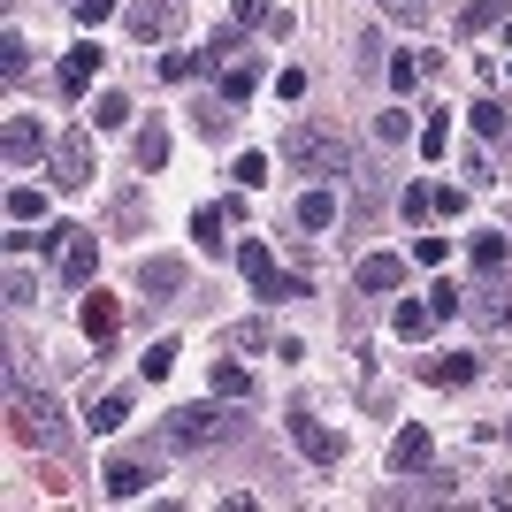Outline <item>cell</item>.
<instances>
[{
    "label": "cell",
    "instance_id": "e575fe53",
    "mask_svg": "<svg viewBox=\"0 0 512 512\" xmlns=\"http://www.w3.org/2000/svg\"><path fill=\"white\" fill-rule=\"evenodd\" d=\"M375 8H383V16H398L406 31H421V23H428V0H375Z\"/></svg>",
    "mask_w": 512,
    "mask_h": 512
},
{
    "label": "cell",
    "instance_id": "ba28073f",
    "mask_svg": "<svg viewBox=\"0 0 512 512\" xmlns=\"http://www.w3.org/2000/svg\"><path fill=\"white\" fill-rule=\"evenodd\" d=\"M467 321L482 329V337H512V299L490 291V283H474V291H467Z\"/></svg>",
    "mask_w": 512,
    "mask_h": 512
},
{
    "label": "cell",
    "instance_id": "7bdbcfd3",
    "mask_svg": "<svg viewBox=\"0 0 512 512\" xmlns=\"http://www.w3.org/2000/svg\"><path fill=\"white\" fill-rule=\"evenodd\" d=\"M505 39H512V16H505Z\"/></svg>",
    "mask_w": 512,
    "mask_h": 512
},
{
    "label": "cell",
    "instance_id": "44dd1931",
    "mask_svg": "<svg viewBox=\"0 0 512 512\" xmlns=\"http://www.w3.org/2000/svg\"><path fill=\"white\" fill-rule=\"evenodd\" d=\"M8 222L39 230V222H46V192H31V184H8Z\"/></svg>",
    "mask_w": 512,
    "mask_h": 512
},
{
    "label": "cell",
    "instance_id": "2e32d148",
    "mask_svg": "<svg viewBox=\"0 0 512 512\" xmlns=\"http://www.w3.org/2000/svg\"><path fill=\"white\" fill-rule=\"evenodd\" d=\"M138 291H161V299H176V291H184V260H169V253H146L138 260Z\"/></svg>",
    "mask_w": 512,
    "mask_h": 512
},
{
    "label": "cell",
    "instance_id": "30bf717a",
    "mask_svg": "<svg viewBox=\"0 0 512 512\" xmlns=\"http://www.w3.org/2000/svg\"><path fill=\"white\" fill-rule=\"evenodd\" d=\"M0 153H8V169H31L46 153V123L39 115H8V138H0Z\"/></svg>",
    "mask_w": 512,
    "mask_h": 512
},
{
    "label": "cell",
    "instance_id": "8d00e7d4",
    "mask_svg": "<svg viewBox=\"0 0 512 512\" xmlns=\"http://www.w3.org/2000/svg\"><path fill=\"white\" fill-rule=\"evenodd\" d=\"M451 146V123H444V115H428V123H421V153H428V161H436V153H444Z\"/></svg>",
    "mask_w": 512,
    "mask_h": 512
},
{
    "label": "cell",
    "instance_id": "d590c367",
    "mask_svg": "<svg viewBox=\"0 0 512 512\" xmlns=\"http://www.w3.org/2000/svg\"><path fill=\"white\" fill-rule=\"evenodd\" d=\"M161 77H169V85H192V77H199V54H161Z\"/></svg>",
    "mask_w": 512,
    "mask_h": 512
},
{
    "label": "cell",
    "instance_id": "f1b7e54d",
    "mask_svg": "<svg viewBox=\"0 0 512 512\" xmlns=\"http://www.w3.org/2000/svg\"><path fill=\"white\" fill-rule=\"evenodd\" d=\"M123 421H130V398H123V390H107L100 406H92V436H115Z\"/></svg>",
    "mask_w": 512,
    "mask_h": 512
},
{
    "label": "cell",
    "instance_id": "484cf974",
    "mask_svg": "<svg viewBox=\"0 0 512 512\" xmlns=\"http://www.w3.org/2000/svg\"><path fill=\"white\" fill-rule=\"evenodd\" d=\"M138 169H169V130H161V123H146V130H138Z\"/></svg>",
    "mask_w": 512,
    "mask_h": 512
},
{
    "label": "cell",
    "instance_id": "ab89813d",
    "mask_svg": "<svg viewBox=\"0 0 512 512\" xmlns=\"http://www.w3.org/2000/svg\"><path fill=\"white\" fill-rule=\"evenodd\" d=\"M375 130H383L390 146H398V138H413V115H406V107H390V115H383V123H375Z\"/></svg>",
    "mask_w": 512,
    "mask_h": 512
},
{
    "label": "cell",
    "instance_id": "60d3db41",
    "mask_svg": "<svg viewBox=\"0 0 512 512\" xmlns=\"http://www.w3.org/2000/svg\"><path fill=\"white\" fill-rule=\"evenodd\" d=\"M230 344H237V352H260V344H268V329H260V321H237Z\"/></svg>",
    "mask_w": 512,
    "mask_h": 512
},
{
    "label": "cell",
    "instance_id": "52a82bcc",
    "mask_svg": "<svg viewBox=\"0 0 512 512\" xmlns=\"http://www.w3.org/2000/svg\"><path fill=\"white\" fill-rule=\"evenodd\" d=\"M291 444H299L314 467H337V459H344V436L329 421H314V413H291Z\"/></svg>",
    "mask_w": 512,
    "mask_h": 512
},
{
    "label": "cell",
    "instance_id": "5bb4252c",
    "mask_svg": "<svg viewBox=\"0 0 512 512\" xmlns=\"http://www.w3.org/2000/svg\"><path fill=\"white\" fill-rule=\"evenodd\" d=\"M107 497H115V505H130V497H146V482H161V474L146 467V459H107Z\"/></svg>",
    "mask_w": 512,
    "mask_h": 512
},
{
    "label": "cell",
    "instance_id": "603a6c76",
    "mask_svg": "<svg viewBox=\"0 0 512 512\" xmlns=\"http://www.w3.org/2000/svg\"><path fill=\"white\" fill-rule=\"evenodd\" d=\"M253 85H260V62H230V69H222V100H230V107L253 100Z\"/></svg>",
    "mask_w": 512,
    "mask_h": 512
},
{
    "label": "cell",
    "instance_id": "ee69618b",
    "mask_svg": "<svg viewBox=\"0 0 512 512\" xmlns=\"http://www.w3.org/2000/svg\"><path fill=\"white\" fill-rule=\"evenodd\" d=\"M62 8H77V0H62Z\"/></svg>",
    "mask_w": 512,
    "mask_h": 512
},
{
    "label": "cell",
    "instance_id": "7a4b0ae2",
    "mask_svg": "<svg viewBox=\"0 0 512 512\" xmlns=\"http://www.w3.org/2000/svg\"><path fill=\"white\" fill-rule=\"evenodd\" d=\"M8 436L31 451L62 444V406L46 398V390H23V375H8Z\"/></svg>",
    "mask_w": 512,
    "mask_h": 512
},
{
    "label": "cell",
    "instance_id": "1f68e13d",
    "mask_svg": "<svg viewBox=\"0 0 512 512\" xmlns=\"http://www.w3.org/2000/svg\"><path fill=\"white\" fill-rule=\"evenodd\" d=\"M169 367H176V337L146 344V360H138V375H146V383H161V375H169Z\"/></svg>",
    "mask_w": 512,
    "mask_h": 512
},
{
    "label": "cell",
    "instance_id": "9a60e30c",
    "mask_svg": "<svg viewBox=\"0 0 512 512\" xmlns=\"http://www.w3.org/2000/svg\"><path fill=\"white\" fill-rule=\"evenodd\" d=\"M77 329H85L92 344H107L115 329H123V299H107V291H92V299L77 306Z\"/></svg>",
    "mask_w": 512,
    "mask_h": 512
},
{
    "label": "cell",
    "instance_id": "d6a6232c",
    "mask_svg": "<svg viewBox=\"0 0 512 512\" xmlns=\"http://www.w3.org/2000/svg\"><path fill=\"white\" fill-rule=\"evenodd\" d=\"M428 306H436V321H459V314H467V291H459V283H436Z\"/></svg>",
    "mask_w": 512,
    "mask_h": 512
},
{
    "label": "cell",
    "instance_id": "ffe728a7",
    "mask_svg": "<svg viewBox=\"0 0 512 512\" xmlns=\"http://www.w3.org/2000/svg\"><path fill=\"white\" fill-rule=\"evenodd\" d=\"M222 230H230V207H199V214H192L199 253H214V260H222Z\"/></svg>",
    "mask_w": 512,
    "mask_h": 512
},
{
    "label": "cell",
    "instance_id": "6da1fadb",
    "mask_svg": "<svg viewBox=\"0 0 512 512\" xmlns=\"http://www.w3.org/2000/svg\"><path fill=\"white\" fill-rule=\"evenodd\" d=\"M276 153H283V169H299V176H344V169H352L344 138H337V130H321V123H291Z\"/></svg>",
    "mask_w": 512,
    "mask_h": 512
},
{
    "label": "cell",
    "instance_id": "d6986e66",
    "mask_svg": "<svg viewBox=\"0 0 512 512\" xmlns=\"http://www.w3.org/2000/svg\"><path fill=\"white\" fill-rule=\"evenodd\" d=\"M467 253H474V268H482V276H497V268L512 260V245H505V230H474Z\"/></svg>",
    "mask_w": 512,
    "mask_h": 512
},
{
    "label": "cell",
    "instance_id": "7402d4cb",
    "mask_svg": "<svg viewBox=\"0 0 512 512\" xmlns=\"http://www.w3.org/2000/svg\"><path fill=\"white\" fill-rule=\"evenodd\" d=\"M237 23H253V31H268V39H283V31H291V16H283V8H268V0H237Z\"/></svg>",
    "mask_w": 512,
    "mask_h": 512
},
{
    "label": "cell",
    "instance_id": "f35d334b",
    "mask_svg": "<svg viewBox=\"0 0 512 512\" xmlns=\"http://www.w3.org/2000/svg\"><path fill=\"white\" fill-rule=\"evenodd\" d=\"M413 260H421V268H444V260H451V237H421V245H413Z\"/></svg>",
    "mask_w": 512,
    "mask_h": 512
},
{
    "label": "cell",
    "instance_id": "f546056e",
    "mask_svg": "<svg viewBox=\"0 0 512 512\" xmlns=\"http://www.w3.org/2000/svg\"><path fill=\"white\" fill-rule=\"evenodd\" d=\"M23 62H31V46H23V31H8L0 39V85H23Z\"/></svg>",
    "mask_w": 512,
    "mask_h": 512
},
{
    "label": "cell",
    "instance_id": "ac0fdd59",
    "mask_svg": "<svg viewBox=\"0 0 512 512\" xmlns=\"http://www.w3.org/2000/svg\"><path fill=\"white\" fill-rule=\"evenodd\" d=\"M207 383H214V398H230V406H245V398H253V375H245L237 360H214Z\"/></svg>",
    "mask_w": 512,
    "mask_h": 512
},
{
    "label": "cell",
    "instance_id": "8fae6325",
    "mask_svg": "<svg viewBox=\"0 0 512 512\" xmlns=\"http://www.w3.org/2000/svg\"><path fill=\"white\" fill-rule=\"evenodd\" d=\"M428 459H436V436H428L421 421H406L398 444H390V474H428Z\"/></svg>",
    "mask_w": 512,
    "mask_h": 512
},
{
    "label": "cell",
    "instance_id": "cb8c5ba5",
    "mask_svg": "<svg viewBox=\"0 0 512 512\" xmlns=\"http://www.w3.org/2000/svg\"><path fill=\"white\" fill-rule=\"evenodd\" d=\"M390 329H398V337H428V329H436V306H428V299H406L398 314H390Z\"/></svg>",
    "mask_w": 512,
    "mask_h": 512
},
{
    "label": "cell",
    "instance_id": "3957f363",
    "mask_svg": "<svg viewBox=\"0 0 512 512\" xmlns=\"http://www.w3.org/2000/svg\"><path fill=\"white\" fill-rule=\"evenodd\" d=\"M222 406H230V398H222ZM207 398V406H176L169 421H161V444L169 451H207V444H222V436H230V413H222Z\"/></svg>",
    "mask_w": 512,
    "mask_h": 512
},
{
    "label": "cell",
    "instance_id": "b9f144b4",
    "mask_svg": "<svg viewBox=\"0 0 512 512\" xmlns=\"http://www.w3.org/2000/svg\"><path fill=\"white\" fill-rule=\"evenodd\" d=\"M406 214H413V222H421V214H436V184H413V192H406Z\"/></svg>",
    "mask_w": 512,
    "mask_h": 512
},
{
    "label": "cell",
    "instance_id": "7c38bea8",
    "mask_svg": "<svg viewBox=\"0 0 512 512\" xmlns=\"http://www.w3.org/2000/svg\"><path fill=\"white\" fill-rule=\"evenodd\" d=\"M100 62H107L100 46H92V39H77V46H69V54H62V69H54V85H62L69 100H77V92H85L92 77H100Z\"/></svg>",
    "mask_w": 512,
    "mask_h": 512
},
{
    "label": "cell",
    "instance_id": "4fadbf2b",
    "mask_svg": "<svg viewBox=\"0 0 512 512\" xmlns=\"http://www.w3.org/2000/svg\"><path fill=\"white\" fill-rule=\"evenodd\" d=\"M474 375H482L474 352H436V360H421V383H436V390H467Z\"/></svg>",
    "mask_w": 512,
    "mask_h": 512
},
{
    "label": "cell",
    "instance_id": "9c48e42d",
    "mask_svg": "<svg viewBox=\"0 0 512 512\" xmlns=\"http://www.w3.org/2000/svg\"><path fill=\"white\" fill-rule=\"evenodd\" d=\"M176 16H184V8H176V0H130V8H123V23H130V39H169V31H176Z\"/></svg>",
    "mask_w": 512,
    "mask_h": 512
},
{
    "label": "cell",
    "instance_id": "5b68a950",
    "mask_svg": "<svg viewBox=\"0 0 512 512\" xmlns=\"http://www.w3.org/2000/svg\"><path fill=\"white\" fill-rule=\"evenodd\" d=\"M237 268L253 276V291H260V299H299V291H306L299 276H283V268H276V253H268L260 237H245V245H237Z\"/></svg>",
    "mask_w": 512,
    "mask_h": 512
},
{
    "label": "cell",
    "instance_id": "836d02e7",
    "mask_svg": "<svg viewBox=\"0 0 512 512\" xmlns=\"http://www.w3.org/2000/svg\"><path fill=\"white\" fill-rule=\"evenodd\" d=\"M237 184H245V192H260V184H268V153H237Z\"/></svg>",
    "mask_w": 512,
    "mask_h": 512
},
{
    "label": "cell",
    "instance_id": "4dcf8cb0",
    "mask_svg": "<svg viewBox=\"0 0 512 512\" xmlns=\"http://www.w3.org/2000/svg\"><path fill=\"white\" fill-rule=\"evenodd\" d=\"M130 123V100L123 92H100V100H92V130H123Z\"/></svg>",
    "mask_w": 512,
    "mask_h": 512
},
{
    "label": "cell",
    "instance_id": "4316f807",
    "mask_svg": "<svg viewBox=\"0 0 512 512\" xmlns=\"http://www.w3.org/2000/svg\"><path fill=\"white\" fill-rule=\"evenodd\" d=\"M512 16V0H467L459 8V31H490V23H505Z\"/></svg>",
    "mask_w": 512,
    "mask_h": 512
},
{
    "label": "cell",
    "instance_id": "74e56055",
    "mask_svg": "<svg viewBox=\"0 0 512 512\" xmlns=\"http://www.w3.org/2000/svg\"><path fill=\"white\" fill-rule=\"evenodd\" d=\"M69 16L85 23V31H100V23H107V16H115V0H77V8H69Z\"/></svg>",
    "mask_w": 512,
    "mask_h": 512
},
{
    "label": "cell",
    "instance_id": "8992f818",
    "mask_svg": "<svg viewBox=\"0 0 512 512\" xmlns=\"http://www.w3.org/2000/svg\"><path fill=\"white\" fill-rule=\"evenodd\" d=\"M92 123L85 130H62V138H54V184H62V192H85L92 184Z\"/></svg>",
    "mask_w": 512,
    "mask_h": 512
},
{
    "label": "cell",
    "instance_id": "83f0119b",
    "mask_svg": "<svg viewBox=\"0 0 512 512\" xmlns=\"http://www.w3.org/2000/svg\"><path fill=\"white\" fill-rule=\"evenodd\" d=\"M467 123H474V138H505V130H512V115H505L497 100H474V107H467Z\"/></svg>",
    "mask_w": 512,
    "mask_h": 512
},
{
    "label": "cell",
    "instance_id": "277c9868",
    "mask_svg": "<svg viewBox=\"0 0 512 512\" xmlns=\"http://www.w3.org/2000/svg\"><path fill=\"white\" fill-rule=\"evenodd\" d=\"M39 245H46V253H54V268H62V283H77V291H92V268H100V237H92V230H46Z\"/></svg>",
    "mask_w": 512,
    "mask_h": 512
},
{
    "label": "cell",
    "instance_id": "e0dca14e",
    "mask_svg": "<svg viewBox=\"0 0 512 512\" xmlns=\"http://www.w3.org/2000/svg\"><path fill=\"white\" fill-rule=\"evenodd\" d=\"M352 276H360V291H398V283H406V260L398 253H367Z\"/></svg>",
    "mask_w": 512,
    "mask_h": 512
},
{
    "label": "cell",
    "instance_id": "d4e9b609",
    "mask_svg": "<svg viewBox=\"0 0 512 512\" xmlns=\"http://www.w3.org/2000/svg\"><path fill=\"white\" fill-rule=\"evenodd\" d=\"M329 222H337V192H321V184H314V192L299 199V230H329Z\"/></svg>",
    "mask_w": 512,
    "mask_h": 512
}]
</instances>
